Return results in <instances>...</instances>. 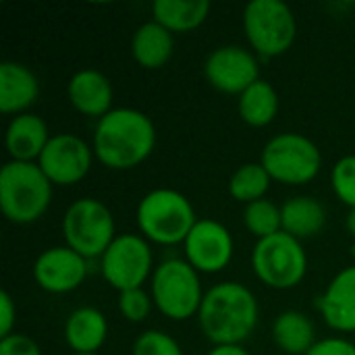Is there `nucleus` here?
I'll return each instance as SVG.
<instances>
[{
    "label": "nucleus",
    "mask_w": 355,
    "mask_h": 355,
    "mask_svg": "<svg viewBox=\"0 0 355 355\" xmlns=\"http://www.w3.org/2000/svg\"><path fill=\"white\" fill-rule=\"evenodd\" d=\"M173 33L162 27L156 21H148L144 23L131 42V52L133 58L144 67V69H160L164 67L171 56H173Z\"/></svg>",
    "instance_id": "aec40b11"
},
{
    "label": "nucleus",
    "mask_w": 355,
    "mask_h": 355,
    "mask_svg": "<svg viewBox=\"0 0 355 355\" xmlns=\"http://www.w3.org/2000/svg\"><path fill=\"white\" fill-rule=\"evenodd\" d=\"M206 79L225 94H243L256 81H260L258 60L252 52L239 46H223L214 50L206 60Z\"/></svg>",
    "instance_id": "f8f14e48"
},
{
    "label": "nucleus",
    "mask_w": 355,
    "mask_h": 355,
    "mask_svg": "<svg viewBox=\"0 0 355 355\" xmlns=\"http://www.w3.org/2000/svg\"><path fill=\"white\" fill-rule=\"evenodd\" d=\"M270 175L262 164H243L239 166L231 181H229V191L237 202L252 204L258 200H264V193L270 187Z\"/></svg>",
    "instance_id": "393cba45"
},
{
    "label": "nucleus",
    "mask_w": 355,
    "mask_h": 355,
    "mask_svg": "<svg viewBox=\"0 0 355 355\" xmlns=\"http://www.w3.org/2000/svg\"><path fill=\"white\" fill-rule=\"evenodd\" d=\"M75 355H96V354H75Z\"/></svg>",
    "instance_id": "f704fd0d"
},
{
    "label": "nucleus",
    "mask_w": 355,
    "mask_h": 355,
    "mask_svg": "<svg viewBox=\"0 0 355 355\" xmlns=\"http://www.w3.org/2000/svg\"><path fill=\"white\" fill-rule=\"evenodd\" d=\"M119 310L121 314L129 320V322H141L148 318L150 310H152V300L150 295L139 287V289H129V291H121L119 297Z\"/></svg>",
    "instance_id": "c85d7f7f"
},
{
    "label": "nucleus",
    "mask_w": 355,
    "mask_h": 355,
    "mask_svg": "<svg viewBox=\"0 0 355 355\" xmlns=\"http://www.w3.org/2000/svg\"><path fill=\"white\" fill-rule=\"evenodd\" d=\"M204 335L214 345H239L258 322V302L241 283H220L212 287L198 312Z\"/></svg>",
    "instance_id": "f03ea898"
},
{
    "label": "nucleus",
    "mask_w": 355,
    "mask_h": 355,
    "mask_svg": "<svg viewBox=\"0 0 355 355\" xmlns=\"http://www.w3.org/2000/svg\"><path fill=\"white\" fill-rule=\"evenodd\" d=\"M345 227H347V231L352 233L355 237V208L349 212V216H347V223H345Z\"/></svg>",
    "instance_id": "72a5a7b5"
},
{
    "label": "nucleus",
    "mask_w": 355,
    "mask_h": 355,
    "mask_svg": "<svg viewBox=\"0 0 355 355\" xmlns=\"http://www.w3.org/2000/svg\"><path fill=\"white\" fill-rule=\"evenodd\" d=\"M154 21L173 31H191L200 27L208 12V0H156L152 6Z\"/></svg>",
    "instance_id": "4be33fe9"
},
{
    "label": "nucleus",
    "mask_w": 355,
    "mask_h": 355,
    "mask_svg": "<svg viewBox=\"0 0 355 355\" xmlns=\"http://www.w3.org/2000/svg\"><path fill=\"white\" fill-rule=\"evenodd\" d=\"M333 189L337 198L347 204L352 210L355 208V156L341 158L333 168Z\"/></svg>",
    "instance_id": "bb28decb"
},
{
    "label": "nucleus",
    "mask_w": 355,
    "mask_h": 355,
    "mask_svg": "<svg viewBox=\"0 0 355 355\" xmlns=\"http://www.w3.org/2000/svg\"><path fill=\"white\" fill-rule=\"evenodd\" d=\"M275 343L291 355H308V352L316 345L314 341V324L312 320L295 310L283 312L272 327Z\"/></svg>",
    "instance_id": "5701e85b"
},
{
    "label": "nucleus",
    "mask_w": 355,
    "mask_h": 355,
    "mask_svg": "<svg viewBox=\"0 0 355 355\" xmlns=\"http://www.w3.org/2000/svg\"><path fill=\"white\" fill-rule=\"evenodd\" d=\"M50 137L46 123L40 116L23 112L6 127V150L17 162H33L35 158L40 160Z\"/></svg>",
    "instance_id": "f3484780"
},
{
    "label": "nucleus",
    "mask_w": 355,
    "mask_h": 355,
    "mask_svg": "<svg viewBox=\"0 0 355 355\" xmlns=\"http://www.w3.org/2000/svg\"><path fill=\"white\" fill-rule=\"evenodd\" d=\"M69 100L77 112L102 119L110 112L112 85L100 71L83 69L69 81Z\"/></svg>",
    "instance_id": "dca6fc26"
},
{
    "label": "nucleus",
    "mask_w": 355,
    "mask_h": 355,
    "mask_svg": "<svg viewBox=\"0 0 355 355\" xmlns=\"http://www.w3.org/2000/svg\"><path fill=\"white\" fill-rule=\"evenodd\" d=\"M327 324L335 331H355V266L341 270L316 302Z\"/></svg>",
    "instance_id": "2eb2a0df"
},
{
    "label": "nucleus",
    "mask_w": 355,
    "mask_h": 355,
    "mask_svg": "<svg viewBox=\"0 0 355 355\" xmlns=\"http://www.w3.org/2000/svg\"><path fill=\"white\" fill-rule=\"evenodd\" d=\"M277 112H279L277 89L264 79L256 81L252 87H248L239 96V114H241L243 123H248L252 127L270 125L275 121Z\"/></svg>",
    "instance_id": "b1692460"
},
{
    "label": "nucleus",
    "mask_w": 355,
    "mask_h": 355,
    "mask_svg": "<svg viewBox=\"0 0 355 355\" xmlns=\"http://www.w3.org/2000/svg\"><path fill=\"white\" fill-rule=\"evenodd\" d=\"M320 162V150L312 139L300 133H283L266 144L260 164L275 181L304 185L318 175Z\"/></svg>",
    "instance_id": "1a4fd4ad"
},
{
    "label": "nucleus",
    "mask_w": 355,
    "mask_h": 355,
    "mask_svg": "<svg viewBox=\"0 0 355 355\" xmlns=\"http://www.w3.org/2000/svg\"><path fill=\"white\" fill-rule=\"evenodd\" d=\"M0 355H42V352L33 339L12 333L0 341Z\"/></svg>",
    "instance_id": "c756f323"
},
{
    "label": "nucleus",
    "mask_w": 355,
    "mask_h": 355,
    "mask_svg": "<svg viewBox=\"0 0 355 355\" xmlns=\"http://www.w3.org/2000/svg\"><path fill=\"white\" fill-rule=\"evenodd\" d=\"M152 300L171 320L196 316L204 302L198 270L183 260L162 262L152 277Z\"/></svg>",
    "instance_id": "423d86ee"
},
{
    "label": "nucleus",
    "mask_w": 355,
    "mask_h": 355,
    "mask_svg": "<svg viewBox=\"0 0 355 355\" xmlns=\"http://www.w3.org/2000/svg\"><path fill=\"white\" fill-rule=\"evenodd\" d=\"M208 355H250L241 345H214Z\"/></svg>",
    "instance_id": "473e14b6"
},
{
    "label": "nucleus",
    "mask_w": 355,
    "mask_h": 355,
    "mask_svg": "<svg viewBox=\"0 0 355 355\" xmlns=\"http://www.w3.org/2000/svg\"><path fill=\"white\" fill-rule=\"evenodd\" d=\"M37 164L50 179V183L73 185L87 175L92 166V150L81 137L58 133L50 137Z\"/></svg>",
    "instance_id": "9b49d317"
},
{
    "label": "nucleus",
    "mask_w": 355,
    "mask_h": 355,
    "mask_svg": "<svg viewBox=\"0 0 355 355\" xmlns=\"http://www.w3.org/2000/svg\"><path fill=\"white\" fill-rule=\"evenodd\" d=\"M308 355H355V345L345 339H322L316 341Z\"/></svg>",
    "instance_id": "7c9ffc66"
},
{
    "label": "nucleus",
    "mask_w": 355,
    "mask_h": 355,
    "mask_svg": "<svg viewBox=\"0 0 355 355\" xmlns=\"http://www.w3.org/2000/svg\"><path fill=\"white\" fill-rule=\"evenodd\" d=\"M156 131L139 110L116 108L100 119L94 133V152L98 160L116 171H127L141 164L154 150Z\"/></svg>",
    "instance_id": "f257e3e1"
},
{
    "label": "nucleus",
    "mask_w": 355,
    "mask_h": 355,
    "mask_svg": "<svg viewBox=\"0 0 355 355\" xmlns=\"http://www.w3.org/2000/svg\"><path fill=\"white\" fill-rule=\"evenodd\" d=\"M108 335L106 318L96 308L75 310L64 327V339L75 354H96Z\"/></svg>",
    "instance_id": "6ab92c4d"
},
{
    "label": "nucleus",
    "mask_w": 355,
    "mask_h": 355,
    "mask_svg": "<svg viewBox=\"0 0 355 355\" xmlns=\"http://www.w3.org/2000/svg\"><path fill=\"white\" fill-rule=\"evenodd\" d=\"M133 355H183L179 343L160 331H148L137 337L133 345Z\"/></svg>",
    "instance_id": "cd10ccee"
},
{
    "label": "nucleus",
    "mask_w": 355,
    "mask_h": 355,
    "mask_svg": "<svg viewBox=\"0 0 355 355\" xmlns=\"http://www.w3.org/2000/svg\"><path fill=\"white\" fill-rule=\"evenodd\" d=\"M52 183L33 162L10 160L0 171V208L17 225L37 220L50 206Z\"/></svg>",
    "instance_id": "7ed1b4c3"
},
{
    "label": "nucleus",
    "mask_w": 355,
    "mask_h": 355,
    "mask_svg": "<svg viewBox=\"0 0 355 355\" xmlns=\"http://www.w3.org/2000/svg\"><path fill=\"white\" fill-rule=\"evenodd\" d=\"M243 220L250 233H254L258 239H266L283 231L281 208H277L268 200H258L248 204L243 212Z\"/></svg>",
    "instance_id": "a878e982"
},
{
    "label": "nucleus",
    "mask_w": 355,
    "mask_h": 355,
    "mask_svg": "<svg viewBox=\"0 0 355 355\" xmlns=\"http://www.w3.org/2000/svg\"><path fill=\"white\" fill-rule=\"evenodd\" d=\"M185 256L198 272H218L233 258V237L216 220H198L185 239Z\"/></svg>",
    "instance_id": "ddd939ff"
},
{
    "label": "nucleus",
    "mask_w": 355,
    "mask_h": 355,
    "mask_svg": "<svg viewBox=\"0 0 355 355\" xmlns=\"http://www.w3.org/2000/svg\"><path fill=\"white\" fill-rule=\"evenodd\" d=\"M196 223L189 200L175 189H154L137 206V225L141 233L160 245L185 243Z\"/></svg>",
    "instance_id": "20e7f679"
},
{
    "label": "nucleus",
    "mask_w": 355,
    "mask_h": 355,
    "mask_svg": "<svg viewBox=\"0 0 355 355\" xmlns=\"http://www.w3.org/2000/svg\"><path fill=\"white\" fill-rule=\"evenodd\" d=\"M281 218H283V231L287 235L295 239H306L322 231L327 212L318 200L302 196V198H291L289 202L283 204Z\"/></svg>",
    "instance_id": "412c9836"
},
{
    "label": "nucleus",
    "mask_w": 355,
    "mask_h": 355,
    "mask_svg": "<svg viewBox=\"0 0 355 355\" xmlns=\"http://www.w3.org/2000/svg\"><path fill=\"white\" fill-rule=\"evenodd\" d=\"M40 83L37 77L19 62H2L0 64V110L21 112L31 106L37 98Z\"/></svg>",
    "instance_id": "a211bd4d"
},
{
    "label": "nucleus",
    "mask_w": 355,
    "mask_h": 355,
    "mask_svg": "<svg viewBox=\"0 0 355 355\" xmlns=\"http://www.w3.org/2000/svg\"><path fill=\"white\" fill-rule=\"evenodd\" d=\"M252 264L256 277L264 285L272 289H291L306 277L308 258L300 239L281 231L256 243Z\"/></svg>",
    "instance_id": "6e6552de"
},
{
    "label": "nucleus",
    "mask_w": 355,
    "mask_h": 355,
    "mask_svg": "<svg viewBox=\"0 0 355 355\" xmlns=\"http://www.w3.org/2000/svg\"><path fill=\"white\" fill-rule=\"evenodd\" d=\"M152 270V252L137 235H119L102 256V275L119 291L139 289Z\"/></svg>",
    "instance_id": "9d476101"
},
{
    "label": "nucleus",
    "mask_w": 355,
    "mask_h": 355,
    "mask_svg": "<svg viewBox=\"0 0 355 355\" xmlns=\"http://www.w3.org/2000/svg\"><path fill=\"white\" fill-rule=\"evenodd\" d=\"M62 235L67 239V248L85 260L104 256L116 239L110 210L94 198H83L71 204L62 218Z\"/></svg>",
    "instance_id": "0eeeda50"
},
{
    "label": "nucleus",
    "mask_w": 355,
    "mask_h": 355,
    "mask_svg": "<svg viewBox=\"0 0 355 355\" xmlns=\"http://www.w3.org/2000/svg\"><path fill=\"white\" fill-rule=\"evenodd\" d=\"M243 31L260 56L275 58L293 46L297 21L281 0H252L243 10Z\"/></svg>",
    "instance_id": "39448f33"
},
{
    "label": "nucleus",
    "mask_w": 355,
    "mask_h": 355,
    "mask_svg": "<svg viewBox=\"0 0 355 355\" xmlns=\"http://www.w3.org/2000/svg\"><path fill=\"white\" fill-rule=\"evenodd\" d=\"M0 335L2 339L12 335V327H15V318H17V310H15V304H12V297L2 291L0 293Z\"/></svg>",
    "instance_id": "2f4dec72"
},
{
    "label": "nucleus",
    "mask_w": 355,
    "mask_h": 355,
    "mask_svg": "<svg viewBox=\"0 0 355 355\" xmlns=\"http://www.w3.org/2000/svg\"><path fill=\"white\" fill-rule=\"evenodd\" d=\"M85 275V258L71 248L46 250L33 266L35 283L48 293H69L83 283Z\"/></svg>",
    "instance_id": "4468645a"
}]
</instances>
